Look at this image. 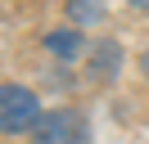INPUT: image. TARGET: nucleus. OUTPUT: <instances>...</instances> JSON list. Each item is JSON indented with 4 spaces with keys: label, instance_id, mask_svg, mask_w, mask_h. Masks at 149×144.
I'll use <instances>...</instances> for the list:
<instances>
[{
    "label": "nucleus",
    "instance_id": "nucleus-1",
    "mask_svg": "<svg viewBox=\"0 0 149 144\" xmlns=\"http://www.w3.org/2000/svg\"><path fill=\"white\" fill-rule=\"evenodd\" d=\"M41 117L45 113H41L36 90L18 86V81H5V86H0V131L5 135H23V131L32 135V126H36Z\"/></svg>",
    "mask_w": 149,
    "mask_h": 144
},
{
    "label": "nucleus",
    "instance_id": "nucleus-2",
    "mask_svg": "<svg viewBox=\"0 0 149 144\" xmlns=\"http://www.w3.org/2000/svg\"><path fill=\"white\" fill-rule=\"evenodd\" d=\"M32 144H91V126L77 108H50L32 126Z\"/></svg>",
    "mask_w": 149,
    "mask_h": 144
},
{
    "label": "nucleus",
    "instance_id": "nucleus-3",
    "mask_svg": "<svg viewBox=\"0 0 149 144\" xmlns=\"http://www.w3.org/2000/svg\"><path fill=\"white\" fill-rule=\"evenodd\" d=\"M118 72H122V45L109 41V36L95 41V45H91V77H95V81H113Z\"/></svg>",
    "mask_w": 149,
    "mask_h": 144
},
{
    "label": "nucleus",
    "instance_id": "nucleus-4",
    "mask_svg": "<svg viewBox=\"0 0 149 144\" xmlns=\"http://www.w3.org/2000/svg\"><path fill=\"white\" fill-rule=\"evenodd\" d=\"M45 50L59 54V59H81L86 54V36L77 32V27H59V32L45 36Z\"/></svg>",
    "mask_w": 149,
    "mask_h": 144
},
{
    "label": "nucleus",
    "instance_id": "nucleus-5",
    "mask_svg": "<svg viewBox=\"0 0 149 144\" xmlns=\"http://www.w3.org/2000/svg\"><path fill=\"white\" fill-rule=\"evenodd\" d=\"M68 18H72L77 27L100 23V18H104V5H100V0H68Z\"/></svg>",
    "mask_w": 149,
    "mask_h": 144
},
{
    "label": "nucleus",
    "instance_id": "nucleus-6",
    "mask_svg": "<svg viewBox=\"0 0 149 144\" xmlns=\"http://www.w3.org/2000/svg\"><path fill=\"white\" fill-rule=\"evenodd\" d=\"M140 68H145V77H149V50H145V59H140Z\"/></svg>",
    "mask_w": 149,
    "mask_h": 144
}]
</instances>
